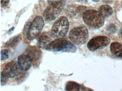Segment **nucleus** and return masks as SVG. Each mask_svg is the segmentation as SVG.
Instances as JSON below:
<instances>
[{"mask_svg": "<svg viewBox=\"0 0 122 91\" xmlns=\"http://www.w3.org/2000/svg\"><path fill=\"white\" fill-rule=\"evenodd\" d=\"M22 71L18 62L12 61L5 66L1 74L7 79L13 78L20 75Z\"/></svg>", "mask_w": 122, "mask_h": 91, "instance_id": "0eeeda50", "label": "nucleus"}, {"mask_svg": "<svg viewBox=\"0 0 122 91\" xmlns=\"http://www.w3.org/2000/svg\"><path fill=\"white\" fill-rule=\"evenodd\" d=\"M69 37L75 44L81 45L86 42L88 38V30L83 26L74 28L70 31Z\"/></svg>", "mask_w": 122, "mask_h": 91, "instance_id": "39448f33", "label": "nucleus"}, {"mask_svg": "<svg viewBox=\"0 0 122 91\" xmlns=\"http://www.w3.org/2000/svg\"><path fill=\"white\" fill-rule=\"evenodd\" d=\"M52 35L48 32H44L40 35L38 40V45L39 47L44 48L51 40Z\"/></svg>", "mask_w": 122, "mask_h": 91, "instance_id": "9b49d317", "label": "nucleus"}, {"mask_svg": "<svg viewBox=\"0 0 122 91\" xmlns=\"http://www.w3.org/2000/svg\"><path fill=\"white\" fill-rule=\"evenodd\" d=\"M88 91H92V90H91L89 89V90H88Z\"/></svg>", "mask_w": 122, "mask_h": 91, "instance_id": "393cba45", "label": "nucleus"}, {"mask_svg": "<svg viewBox=\"0 0 122 91\" xmlns=\"http://www.w3.org/2000/svg\"><path fill=\"white\" fill-rule=\"evenodd\" d=\"M8 52V50H6V49H4V50H1V55H7Z\"/></svg>", "mask_w": 122, "mask_h": 91, "instance_id": "4be33fe9", "label": "nucleus"}, {"mask_svg": "<svg viewBox=\"0 0 122 91\" xmlns=\"http://www.w3.org/2000/svg\"><path fill=\"white\" fill-rule=\"evenodd\" d=\"M120 33L121 35L122 36V28H121L120 30Z\"/></svg>", "mask_w": 122, "mask_h": 91, "instance_id": "b1692460", "label": "nucleus"}, {"mask_svg": "<svg viewBox=\"0 0 122 91\" xmlns=\"http://www.w3.org/2000/svg\"><path fill=\"white\" fill-rule=\"evenodd\" d=\"M80 86L75 82L70 81L67 82L65 90L67 91H79Z\"/></svg>", "mask_w": 122, "mask_h": 91, "instance_id": "2eb2a0df", "label": "nucleus"}, {"mask_svg": "<svg viewBox=\"0 0 122 91\" xmlns=\"http://www.w3.org/2000/svg\"><path fill=\"white\" fill-rule=\"evenodd\" d=\"M110 49L112 54L118 57L122 53V45L117 42H114L111 44Z\"/></svg>", "mask_w": 122, "mask_h": 91, "instance_id": "f8f14e48", "label": "nucleus"}, {"mask_svg": "<svg viewBox=\"0 0 122 91\" xmlns=\"http://www.w3.org/2000/svg\"><path fill=\"white\" fill-rule=\"evenodd\" d=\"M99 12L105 18L109 17L113 13L112 8L108 5H103L99 9Z\"/></svg>", "mask_w": 122, "mask_h": 91, "instance_id": "4468645a", "label": "nucleus"}, {"mask_svg": "<svg viewBox=\"0 0 122 91\" xmlns=\"http://www.w3.org/2000/svg\"><path fill=\"white\" fill-rule=\"evenodd\" d=\"M15 28L14 27H12L9 31H8V35H10L13 32V31L15 30Z\"/></svg>", "mask_w": 122, "mask_h": 91, "instance_id": "412c9836", "label": "nucleus"}, {"mask_svg": "<svg viewBox=\"0 0 122 91\" xmlns=\"http://www.w3.org/2000/svg\"><path fill=\"white\" fill-rule=\"evenodd\" d=\"M46 50L49 51L61 52L75 53L76 46L65 38H57L48 44Z\"/></svg>", "mask_w": 122, "mask_h": 91, "instance_id": "f257e3e1", "label": "nucleus"}, {"mask_svg": "<svg viewBox=\"0 0 122 91\" xmlns=\"http://www.w3.org/2000/svg\"><path fill=\"white\" fill-rule=\"evenodd\" d=\"M21 39V35H18L10 39L7 42H5L4 47H5L14 48L17 46Z\"/></svg>", "mask_w": 122, "mask_h": 91, "instance_id": "ddd939ff", "label": "nucleus"}, {"mask_svg": "<svg viewBox=\"0 0 122 91\" xmlns=\"http://www.w3.org/2000/svg\"><path fill=\"white\" fill-rule=\"evenodd\" d=\"M45 25L44 20L41 16H36L31 22L27 38L30 41L38 37L43 29Z\"/></svg>", "mask_w": 122, "mask_h": 91, "instance_id": "423d86ee", "label": "nucleus"}, {"mask_svg": "<svg viewBox=\"0 0 122 91\" xmlns=\"http://www.w3.org/2000/svg\"><path fill=\"white\" fill-rule=\"evenodd\" d=\"M82 18L86 25L95 28H100L105 22V18L99 11L95 10L85 11L83 14Z\"/></svg>", "mask_w": 122, "mask_h": 91, "instance_id": "7ed1b4c3", "label": "nucleus"}, {"mask_svg": "<svg viewBox=\"0 0 122 91\" xmlns=\"http://www.w3.org/2000/svg\"><path fill=\"white\" fill-rule=\"evenodd\" d=\"M25 55L30 57L34 64H38L42 59V53L39 48L35 46L28 47L25 50Z\"/></svg>", "mask_w": 122, "mask_h": 91, "instance_id": "1a4fd4ad", "label": "nucleus"}, {"mask_svg": "<svg viewBox=\"0 0 122 91\" xmlns=\"http://www.w3.org/2000/svg\"><path fill=\"white\" fill-rule=\"evenodd\" d=\"M116 31V28L115 26L113 24H111L108 26L107 28V31L110 34L114 33Z\"/></svg>", "mask_w": 122, "mask_h": 91, "instance_id": "dca6fc26", "label": "nucleus"}, {"mask_svg": "<svg viewBox=\"0 0 122 91\" xmlns=\"http://www.w3.org/2000/svg\"><path fill=\"white\" fill-rule=\"evenodd\" d=\"M9 58V55H1V60L7 59Z\"/></svg>", "mask_w": 122, "mask_h": 91, "instance_id": "aec40b11", "label": "nucleus"}, {"mask_svg": "<svg viewBox=\"0 0 122 91\" xmlns=\"http://www.w3.org/2000/svg\"><path fill=\"white\" fill-rule=\"evenodd\" d=\"M65 1H47L49 5L43 12V18L47 21L53 20L61 13L65 5Z\"/></svg>", "mask_w": 122, "mask_h": 91, "instance_id": "f03ea898", "label": "nucleus"}, {"mask_svg": "<svg viewBox=\"0 0 122 91\" xmlns=\"http://www.w3.org/2000/svg\"><path fill=\"white\" fill-rule=\"evenodd\" d=\"M8 79L1 74V85H4L7 82Z\"/></svg>", "mask_w": 122, "mask_h": 91, "instance_id": "a211bd4d", "label": "nucleus"}, {"mask_svg": "<svg viewBox=\"0 0 122 91\" xmlns=\"http://www.w3.org/2000/svg\"><path fill=\"white\" fill-rule=\"evenodd\" d=\"M70 24L67 18L65 16L58 18L54 23L51 30L52 36L55 38H64L67 33Z\"/></svg>", "mask_w": 122, "mask_h": 91, "instance_id": "20e7f679", "label": "nucleus"}, {"mask_svg": "<svg viewBox=\"0 0 122 91\" xmlns=\"http://www.w3.org/2000/svg\"><path fill=\"white\" fill-rule=\"evenodd\" d=\"M110 42V40L108 37L101 36L92 38L88 42L87 47L91 51H94L105 47L108 45Z\"/></svg>", "mask_w": 122, "mask_h": 91, "instance_id": "6e6552de", "label": "nucleus"}, {"mask_svg": "<svg viewBox=\"0 0 122 91\" xmlns=\"http://www.w3.org/2000/svg\"><path fill=\"white\" fill-rule=\"evenodd\" d=\"M17 60L18 63L22 71H27L32 66V60L27 55L22 54L19 55Z\"/></svg>", "mask_w": 122, "mask_h": 91, "instance_id": "9d476101", "label": "nucleus"}, {"mask_svg": "<svg viewBox=\"0 0 122 91\" xmlns=\"http://www.w3.org/2000/svg\"><path fill=\"white\" fill-rule=\"evenodd\" d=\"M118 57L120 58H122V53Z\"/></svg>", "mask_w": 122, "mask_h": 91, "instance_id": "5701e85b", "label": "nucleus"}, {"mask_svg": "<svg viewBox=\"0 0 122 91\" xmlns=\"http://www.w3.org/2000/svg\"><path fill=\"white\" fill-rule=\"evenodd\" d=\"M10 0H1V5L2 7H5L8 5L10 3Z\"/></svg>", "mask_w": 122, "mask_h": 91, "instance_id": "6ab92c4d", "label": "nucleus"}, {"mask_svg": "<svg viewBox=\"0 0 122 91\" xmlns=\"http://www.w3.org/2000/svg\"><path fill=\"white\" fill-rule=\"evenodd\" d=\"M31 23V22L29 21V22H27V23H25V25L24 29H23V33L24 35L27 36V34L28 31H29V28H30Z\"/></svg>", "mask_w": 122, "mask_h": 91, "instance_id": "f3484780", "label": "nucleus"}]
</instances>
